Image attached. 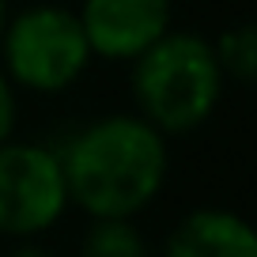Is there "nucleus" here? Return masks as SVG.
Listing matches in <instances>:
<instances>
[{
  "label": "nucleus",
  "instance_id": "f03ea898",
  "mask_svg": "<svg viewBox=\"0 0 257 257\" xmlns=\"http://www.w3.org/2000/svg\"><path fill=\"white\" fill-rule=\"evenodd\" d=\"M128 64L140 117L152 121L163 137L201 128L216 113L227 87L212 42L193 31H167Z\"/></svg>",
  "mask_w": 257,
  "mask_h": 257
},
{
  "label": "nucleus",
  "instance_id": "1a4fd4ad",
  "mask_svg": "<svg viewBox=\"0 0 257 257\" xmlns=\"http://www.w3.org/2000/svg\"><path fill=\"white\" fill-rule=\"evenodd\" d=\"M16 117H19V106H16V83L8 80V72L0 68V144L16 133Z\"/></svg>",
  "mask_w": 257,
  "mask_h": 257
},
{
  "label": "nucleus",
  "instance_id": "9b49d317",
  "mask_svg": "<svg viewBox=\"0 0 257 257\" xmlns=\"http://www.w3.org/2000/svg\"><path fill=\"white\" fill-rule=\"evenodd\" d=\"M8 16H12V12H8V0H0V31H4V23H8Z\"/></svg>",
  "mask_w": 257,
  "mask_h": 257
},
{
  "label": "nucleus",
  "instance_id": "7ed1b4c3",
  "mask_svg": "<svg viewBox=\"0 0 257 257\" xmlns=\"http://www.w3.org/2000/svg\"><path fill=\"white\" fill-rule=\"evenodd\" d=\"M91 64V46L68 4H31L0 31V68L34 95H61Z\"/></svg>",
  "mask_w": 257,
  "mask_h": 257
},
{
  "label": "nucleus",
  "instance_id": "423d86ee",
  "mask_svg": "<svg viewBox=\"0 0 257 257\" xmlns=\"http://www.w3.org/2000/svg\"><path fill=\"white\" fill-rule=\"evenodd\" d=\"M163 257H257V234L238 212L197 208L170 231Z\"/></svg>",
  "mask_w": 257,
  "mask_h": 257
},
{
  "label": "nucleus",
  "instance_id": "f257e3e1",
  "mask_svg": "<svg viewBox=\"0 0 257 257\" xmlns=\"http://www.w3.org/2000/svg\"><path fill=\"white\" fill-rule=\"evenodd\" d=\"M68 201L91 219H133L167 185V137L140 113H110L61 148Z\"/></svg>",
  "mask_w": 257,
  "mask_h": 257
},
{
  "label": "nucleus",
  "instance_id": "39448f33",
  "mask_svg": "<svg viewBox=\"0 0 257 257\" xmlns=\"http://www.w3.org/2000/svg\"><path fill=\"white\" fill-rule=\"evenodd\" d=\"M91 57L133 61L170 31V0H80Z\"/></svg>",
  "mask_w": 257,
  "mask_h": 257
},
{
  "label": "nucleus",
  "instance_id": "6e6552de",
  "mask_svg": "<svg viewBox=\"0 0 257 257\" xmlns=\"http://www.w3.org/2000/svg\"><path fill=\"white\" fill-rule=\"evenodd\" d=\"M212 49H216V61L231 83H238V87L253 83V76H257V34L249 23H238L231 31H223L212 42Z\"/></svg>",
  "mask_w": 257,
  "mask_h": 257
},
{
  "label": "nucleus",
  "instance_id": "9d476101",
  "mask_svg": "<svg viewBox=\"0 0 257 257\" xmlns=\"http://www.w3.org/2000/svg\"><path fill=\"white\" fill-rule=\"evenodd\" d=\"M8 257H57V253H53V249H46V246H38L34 238H27L23 246H16Z\"/></svg>",
  "mask_w": 257,
  "mask_h": 257
},
{
  "label": "nucleus",
  "instance_id": "0eeeda50",
  "mask_svg": "<svg viewBox=\"0 0 257 257\" xmlns=\"http://www.w3.org/2000/svg\"><path fill=\"white\" fill-rule=\"evenodd\" d=\"M80 257H152L133 219H91Z\"/></svg>",
  "mask_w": 257,
  "mask_h": 257
},
{
  "label": "nucleus",
  "instance_id": "20e7f679",
  "mask_svg": "<svg viewBox=\"0 0 257 257\" xmlns=\"http://www.w3.org/2000/svg\"><path fill=\"white\" fill-rule=\"evenodd\" d=\"M61 152L46 144L4 140L0 144V234L4 238H38L68 208Z\"/></svg>",
  "mask_w": 257,
  "mask_h": 257
}]
</instances>
